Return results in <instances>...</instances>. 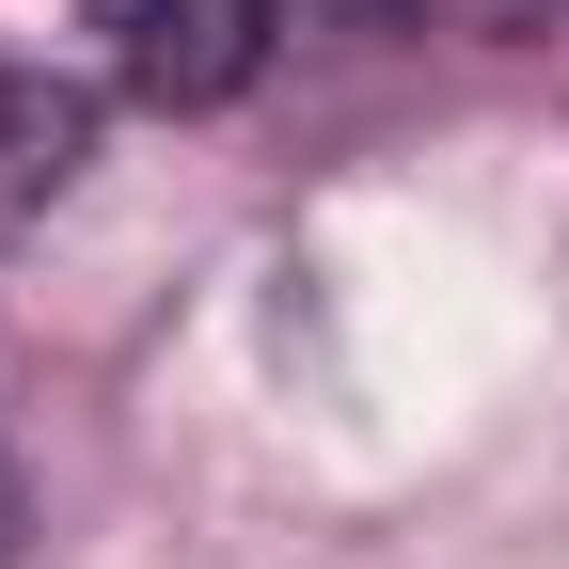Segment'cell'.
I'll use <instances>...</instances> for the list:
<instances>
[{
    "mask_svg": "<svg viewBox=\"0 0 569 569\" xmlns=\"http://www.w3.org/2000/svg\"><path fill=\"white\" fill-rule=\"evenodd\" d=\"M17 538H32V507H17V459H0V569H17Z\"/></svg>",
    "mask_w": 569,
    "mask_h": 569,
    "instance_id": "obj_4",
    "label": "cell"
},
{
    "mask_svg": "<svg viewBox=\"0 0 569 569\" xmlns=\"http://www.w3.org/2000/svg\"><path fill=\"white\" fill-rule=\"evenodd\" d=\"M284 32H317V48H380V32H411V0H284Z\"/></svg>",
    "mask_w": 569,
    "mask_h": 569,
    "instance_id": "obj_3",
    "label": "cell"
},
{
    "mask_svg": "<svg viewBox=\"0 0 569 569\" xmlns=\"http://www.w3.org/2000/svg\"><path fill=\"white\" fill-rule=\"evenodd\" d=\"M80 159H96V96H80V80H32V63H0V253L63 206V174H80Z\"/></svg>",
    "mask_w": 569,
    "mask_h": 569,
    "instance_id": "obj_2",
    "label": "cell"
},
{
    "mask_svg": "<svg viewBox=\"0 0 569 569\" xmlns=\"http://www.w3.org/2000/svg\"><path fill=\"white\" fill-rule=\"evenodd\" d=\"M96 48L142 111H238L284 48V0H96Z\"/></svg>",
    "mask_w": 569,
    "mask_h": 569,
    "instance_id": "obj_1",
    "label": "cell"
}]
</instances>
